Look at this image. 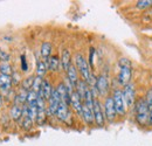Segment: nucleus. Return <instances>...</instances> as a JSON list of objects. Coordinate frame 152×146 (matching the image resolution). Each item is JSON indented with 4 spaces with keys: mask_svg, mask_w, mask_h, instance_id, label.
Masks as SVG:
<instances>
[{
    "mask_svg": "<svg viewBox=\"0 0 152 146\" xmlns=\"http://www.w3.org/2000/svg\"><path fill=\"white\" fill-rule=\"evenodd\" d=\"M75 66L76 69L78 70V73L81 74L82 76V80L89 85L91 87V84L95 85V82H96V78H94V75L91 73L90 70V66H89V62L86 60V57L81 53H76L75 54Z\"/></svg>",
    "mask_w": 152,
    "mask_h": 146,
    "instance_id": "obj_1",
    "label": "nucleus"
},
{
    "mask_svg": "<svg viewBox=\"0 0 152 146\" xmlns=\"http://www.w3.org/2000/svg\"><path fill=\"white\" fill-rule=\"evenodd\" d=\"M149 117H150V110L148 108V104L144 98H140L136 103V120L142 126H145L149 124Z\"/></svg>",
    "mask_w": 152,
    "mask_h": 146,
    "instance_id": "obj_2",
    "label": "nucleus"
},
{
    "mask_svg": "<svg viewBox=\"0 0 152 146\" xmlns=\"http://www.w3.org/2000/svg\"><path fill=\"white\" fill-rule=\"evenodd\" d=\"M113 101H114V105L117 115L119 116H124L126 113V103H125V99H124V96H123V91L121 89H116L113 95Z\"/></svg>",
    "mask_w": 152,
    "mask_h": 146,
    "instance_id": "obj_3",
    "label": "nucleus"
},
{
    "mask_svg": "<svg viewBox=\"0 0 152 146\" xmlns=\"http://www.w3.org/2000/svg\"><path fill=\"white\" fill-rule=\"evenodd\" d=\"M103 111H104V117H105V119L108 122L111 123L116 119L117 112H116V109H115L113 96H107L105 97V101H104V104H103Z\"/></svg>",
    "mask_w": 152,
    "mask_h": 146,
    "instance_id": "obj_4",
    "label": "nucleus"
},
{
    "mask_svg": "<svg viewBox=\"0 0 152 146\" xmlns=\"http://www.w3.org/2000/svg\"><path fill=\"white\" fill-rule=\"evenodd\" d=\"M93 112H94V120L97 126H103L105 123V117H104V111H103V107L101 105V102L95 98L94 99V108H93Z\"/></svg>",
    "mask_w": 152,
    "mask_h": 146,
    "instance_id": "obj_5",
    "label": "nucleus"
},
{
    "mask_svg": "<svg viewBox=\"0 0 152 146\" xmlns=\"http://www.w3.org/2000/svg\"><path fill=\"white\" fill-rule=\"evenodd\" d=\"M60 102H61L60 95L57 93L56 89L54 88V90H53V92H52L50 98L48 99V105H47V115H49V116H55V115H56V111H57V108H58Z\"/></svg>",
    "mask_w": 152,
    "mask_h": 146,
    "instance_id": "obj_6",
    "label": "nucleus"
},
{
    "mask_svg": "<svg viewBox=\"0 0 152 146\" xmlns=\"http://www.w3.org/2000/svg\"><path fill=\"white\" fill-rule=\"evenodd\" d=\"M123 91V96H124V99H125V103H126V107L128 108H132L136 103V90H134V85L129 83L128 85L124 87V89L122 90Z\"/></svg>",
    "mask_w": 152,
    "mask_h": 146,
    "instance_id": "obj_7",
    "label": "nucleus"
},
{
    "mask_svg": "<svg viewBox=\"0 0 152 146\" xmlns=\"http://www.w3.org/2000/svg\"><path fill=\"white\" fill-rule=\"evenodd\" d=\"M94 88L97 90L98 95L105 96L108 93V91H109V81H108V77L105 75H99L96 78Z\"/></svg>",
    "mask_w": 152,
    "mask_h": 146,
    "instance_id": "obj_8",
    "label": "nucleus"
},
{
    "mask_svg": "<svg viewBox=\"0 0 152 146\" xmlns=\"http://www.w3.org/2000/svg\"><path fill=\"white\" fill-rule=\"evenodd\" d=\"M121 70L118 74V82L121 85L125 87L130 83L131 77H132V69L131 66H124V67H119Z\"/></svg>",
    "mask_w": 152,
    "mask_h": 146,
    "instance_id": "obj_9",
    "label": "nucleus"
},
{
    "mask_svg": "<svg viewBox=\"0 0 152 146\" xmlns=\"http://www.w3.org/2000/svg\"><path fill=\"white\" fill-rule=\"evenodd\" d=\"M68 107H69L68 104H66L64 102L61 101L58 104V108H57L56 115H55L57 119L63 122V123H69V120H70V112H69Z\"/></svg>",
    "mask_w": 152,
    "mask_h": 146,
    "instance_id": "obj_10",
    "label": "nucleus"
},
{
    "mask_svg": "<svg viewBox=\"0 0 152 146\" xmlns=\"http://www.w3.org/2000/svg\"><path fill=\"white\" fill-rule=\"evenodd\" d=\"M70 107L73 110L77 113V116H80L82 118V109H83V101L80 97V95L74 90L70 95Z\"/></svg>",
    "mask_w": 152,
    "mask_h": 146,
    "instance_id": "obj_11",
    "label": "nucleus"
},
{
    "mask_svg": "<svg viewBox=\"0 0 152 146\" xmlns=\"http://www.w3.org/2000/svg\"><path fill=\"white\" fill-rule=\"evenodd\" d=\"M53 90H54V88H53L52 83H50L48 80L43 78L42 85H41V90H40V92L38 93V96L39 97H42L45 101H48V99L50 98V96H52Z\"/></svg>",
    "mask_w": 152,
    "mask_h": 146,
    "instance_id": "obj_12",
    "label": "nucleus"
},
{
    "mask_svg": "<svg viewBox=\"0 0 152 146\" xmlns=\"http://www.w3.org/2000/svg\"><path fill=\"white\" fill-rule=\"evenodd\" d=\"M12 84H13L12 76L0 74V92H2L4 95H7L12 90Z\"/></svg>",
    "mask_w": 152,
    "mask_h": 146,
    "instance_id": "obj_13",
    "label": "nucleus"
},
{
    "mask_svg": "<svg viewBox=\"0 0 152 146\" xmlns=\"http://www.w3.org/2000/svg\"><path fill=\"white\" fill-rule=\"evenodd\" d=\"M55 89H56L57 93L60 95L61 101H62V102H64L66 104L70 105V95H72V93L68 91V89H67L66 84H64L63 82H61V83H58V84H57V87L55 88Z\"/></svg>",
    "mask_w": 152,
    "mask_h": 146,
    "instance_id": "obj_14",
    "label": "nucleus"
},
{
    "mask_svg": "<svg viewBox=\"0 0 152 146\" xmlns=\"http://www.w3.org/2000/svg\"><path fill=\"white\" fill-rule=\"evenodd\" d=\"M60 62H61V67H62V69L67 73L68 69H69V67L73 64V63H72V54H70V50H69V49L66 48V49L62 50Z\"/></svg>",
    "mask_w": 152,
    "mask_h": 146,
    "instance_id": "obj_15",
    "label": "nucleus"
},
{
    "mask_svg": "<svg viewBox=\"0 0 152 146\" xmlns=\"http://www.w3.org/2000/svg\"><path fill=\"white\" fill-rule=\"evenodd\" d=\"M46 62V66H47V69L50 70V72H57L60 69V66H61V62H60V58L57 55H52L48 60L45 61Z\"/></svg>",
    "mask_w": 152,
    "mask_h": 146,
    "instance_id": "obj_16",
    "label": "nucleus"
},
{
    "mask_svg": "<svg viewBox=\"0 0 152 146\" xmlns=\"http://www.w3.org/2000/svg\"><path fill=\"white\" fill-rule=\"evenodd\" d=\"M67 80L69 81V83L73 85V88L75 89L76 85H77V82L80 81L78 80V74H77V69L74 64H72L67 72Z\"/></svg>",
    "mask_w": 152,
    "mask_h": 146,
    "instance_id": "obj_17",
    "label": "nucleus"
},
{
    "mask_svg": "<svg viewBox=\"0 0 152 146\" xmlns=\"http://www.w3.org/2000/svg\"><path fill=\"white\" fill-rule=\"evenodd\" d=\"M82 118H83V120L86 122L87 125H93V124L95 123L93 109L88 108V107L84 105V104H83V109H82Z\"/></svg>",
    "mask_w": 152,
    "mask_h": 146,
    "instance_id": "obj_18",
    "label": "nucleus"
},
{
    "mask_svg": "<svg viewBox=\"0 0 152 146\" xmlns=\"http://www.w3.org/2000/svg\"><path fill=\"white\" fill-rule=\"evenodd\" d=\"M52 52H53V46L50 42L48 41H45L42 45H41V48H40V54L42 56L43 61L48 60L50 56H52Z\"/></svg>",
    "mask_w": 152,
    "mask_h": 146,
    "instance_id": "obj_19",
    "label": "nucleus"
},
{
    "mask_svg": "<svg viewBox=\"0 0 152 146\" xmlns=\"http://www.w3.org/2000/svg\"><path fill=\"white\" fill-rule=\"evenodd\" d=\"M10 118L15 120V122H19L22 118V107L18 105V104H13L10 109Z\"/></svg>",
    "mask_w": 152,
    "mask_h": 146,
    "instance_id": "obj_20",
    "label": "nucleus"
},
{
    "mask_svg": "<svg viewBox=\"0 0 152 146\" xmlns=\"http://www.w3.org/2000/svg\"><path fill=\"white\" fill-rule=\"evenodd\" d=\"M27 95H28V91H26L22 88H20V90L14 97V104H18V105H21V107L25 105L27 103Z\"/></svg>",
    "mask_w": 152,
    "mask_h": 146,
    "instance_id": "obj_21",
    "label": "nucleus"
},
{
    "mask_svg": "<svg viewBox=\"0 0 152 146\" xmlns=\"http://www.w3.org/2000/svg\"><path fill=\"white\" fill-rule=\"evenodd\" d=\"M47 70H48V69H47L46 62L42 61V60H38V62H37V76L43 78L46 73H47Z\"/></svg>",
    "mask_w": 152,
    "mask_h": 146,
    "instance_id": "obj_22",
    "label": "nucleus"
},
{
    "mask_svg": "<svg viewBox=\"0 0 152 146\" xmlns=\"http://www.w3.org/2000/svg\"><path fill=\"white\" fill-rule=\"evenodd\" d=\"M34 78H35V76H28V77L23 78L21 81V88L26 91H31L32 87H33V83H34Z\"/></svg>",
    "mask_w": 152,
    "mask_h": 146,
    "instance_id": "obj_23",
    "label": "nucleus"
},
{
    "mask_svg": "<svg viewBox=\"0 0 152 146\" xmlns=\"http://www.w3.org/2000/svg\"><path fill=\"white\" fill-rule=\"evenodd\" d=\"M27 105H37L38 104V93L34 91H28L27 95Z\"/></svg>",
    "mask_w": 152,
    "mask_h": 146,
    "instance_id": "obj_24",
    "label": "nucleus"
},
{
    "mask_svg": "<svg viewBox=\"0 0 152 146\" xmlns=\"http://www.w3.org/2000/svg\"><path fill=\"white\" fill-rule=\"evenodd\" d=\"M21 119H22V122H21V128H23V130L28 131V130H31V128H33L34 120H32V119L28 118V117H22Z\"/></svg>",
    "mask_w": 152,
    "mask_h": 146,
    "instance_id": "obj_25",
    "label": "nucleus"
},
{
    "mask_svg": "<svg viewBox=\"0 0 152 146\" xmlns=\"http://www.w3.org/2000/svg\"><path fill=\"white\" fill-rule=\"evenodd\" d=\"M0 74L2 75H8V76H12L13 70H12V67L10 63H0Z\"/></svg>",
    "mask_w": 152,
    "mask_h": 146,
    "instance_id": "obj_26",
    "label": "nucleus"
},
{
    "mask_svg": "<svg viewBox=\"0 0 152 146\" xmlns=\"http://www.w3.org/2000/svg\"><path fill=\"white\" fill-rule=\"evenodd\" d=\"M42 81H43V78L35 76V78H34V83H33V87H32V91L37 92V93L40 92V90H41V85H42Z\"/></svg>",
    "mask_w": 152,
    "mask_h": 146,
    "instance_id": "obj_27",
    "label": "nucleus"
},
{
    "mask_svg": "<svg viewBox=\"0 0 152 146\" xmlns=\"http://www.w3.org/2000/svg\"><path fill=\"white\" fill-rule=\"evenodd\" d=\"M136 6L137 8L139 9H145V8H149L152 6V0H138L136 2Z\"/></svg>",
    "mask_w": 152,
    "mask_h": 146,
    "instance_id": "obj_28",
    "label": "nucleus"
},
{
    "mask_svg": "<svg viewBox=\"0 0 152 146\" xmlns=\"http://www.w3.org/2000/svg\"><path fill=\"white\" fill-rule=\"evenodd\" d=\"M10 58H11V55L8 54L6 50L0 49V63H8Z\"/></svg>",
    "mask_w": 152,
    "mask_h": 146,
    "instance_id": "obj_29",
    "label": "nucleus"
},
{
    "mask_svg": "<svg viewBox=\"0 0 152 146\" xmlns=\"http://www.w3.org/2000/svg\"><path fill=\"white\" fill-rule=\"evenodd\" d=\"M20 63H21V72H27L28 70V63H27V60H26V55L22 54L20 56Z\"/></svg>",
    "mask_w": 152,
    "mask_h": 146,
    "instance_id": "obj_30",
    "label": "nucleus"
},
{
    "mask_svg": "<svg viewBox=\"0 0 152 146\" xmlns=\"http://www.w3.org/2000/svg\"><path fill=\"white\" fill-rule=\"evenodd\" d=\"M145 102H146V104H148V108H149V110L151 111L152 110V89H150L149 91H148V93H146V96H145Z\"/></svg>",
    "mask_w": 152,
    "mask_h": 146,
    "instance_id": "obj_31",
    "label": "nucleus"
},
{
    "mask_svg": "<svg viewBox=\"0 0 152 146\" xmlns=\"http://www.w3.org/2000/svg\"><path fill=\"white\" fill-rule=\"evenodd\" d=\"M118 66H119V67H124V66H131V62H130L128 58L122 57V58L118 61Z\"/></svg>",
    "mask_w": 152,
    "mask_h": 146,
    "instance_id": "obj_32",
    "label": "nucleus"
},
{
    "mask_svg": "<svg viewBox=\"0 0 152 146\" xmlns=\"http://www.w3.org/2000/svg\"><path fill=\"white\" fill-rule=\"evenodd\" d=\"M94 54H95V49L90 48V55H89V66L90 67L94 66Z\"/></svg>",
    "mask_w": 152,
    "mask_h": 146,
    "instance_id": "obj_33",
    "label": "nucleus"
},
{
    "mask_svg": "<svg viewBox=\"0 0 152 146\" xmlns=\"http://www.w3.org/2000/svg\"><path fill=\"white\" fill-rule=\"evenodd\" d=\"M2 103H4V97H2V93L0 92V111L2 109Z\"/></svg>",
    "mask_w": 152,
    "mask_h": 146,
    "instance_id": "obj_34",
    "label": "nucleus"
},
{
    "mask_svg": "<svg viewBox=\"0 0 152 146\" xmlns=\"http://www.w3.org/2000/svg\"><path fill=\"white\" fill-rule=\"evenodd\" d=\"M149 124L152 126V110L150 111V117H149Z\"/></svg>",
    "mask_w": 152,
    "mask_h": 146,
    "instance_id": "obj_35",
    "label": "nucleus"
}]
</instances>
